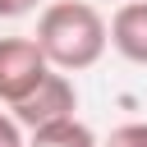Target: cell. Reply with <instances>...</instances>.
Masks as SVG:
<instances>
[{"label": "cell", "instance_id": "6da1fadb", "mask_svg": "<svg viewBox=\"0 0 147 147\" xmlns=\"http://www.w3.org/2000/svg\"><path fill=\"white\" fill-rule=\"evenodd\" d=\"M46 51V60L64 74H78V69H92L106 46H110V23L101 18L96 5L87 0H51L41 14H37V32H32Z\"/></svg>", "mask_w": 147, "mask_h": 147}, {"label": "cell", "instance_id": "7a4b0ae2", "mask_svg": "<svg viewBox=\"0 0 147 147\" xmlns=\"http://www.w3.org/2000/svg\"><path fill=\"white\" fill-rule=\"evenodd\" d=\"M55 64L46 60L37 37H0V106L23 101Z\"/></svg>", "mask_w": 147, "mask_h": 147}, {"label": "cell", "instance_id": "3957f363", "mask_svg": "<svg viewBox=\"0 0 147 147\" xmlns=\"http://www.w3.org/2000/svg\"><path fill=\"white\" fill-rule=\"evenodd\" d=\"M14 115H18V124L32 133V129H41V124H55V119H69L74 110H78V87H74V78L64 74V69H51L23 101H14L9 106Z\"/></svg>", "mask_w": 147, "mask_h": 147}, {"label": "cell", "instance_id": "277c9868", "mask_svg": "<svg viewBox=\"0 0 147 147\" xmlns=\"http://www.w3.org/2000/svg\"><path fill=\"white\" fill-rule=\"evenodd\" d=\"M110 46L129 64L147 69V0H124L110 14Z\"/></svg>", "mask_w": 147, "mask_h": 147}, {"label": "cell", "instance_id": "5b68a950", "mask_svg": "<svg viewBox=\"0 0 147 147\" xmlns=\"http://www.w3.org/2000/svg\"><path fill=\"white\" fill-rule=\"evenodd\" d=\"M28 147H101V138H96L78 115H69V119H55V124L32 129V133H28Z\"/></svg>", "mask_w": 147, "mask_h": 147}, {"label": "cell", "instance_id": "8992f818", "mask_svg": "<svg viewBox=\"0 0 147 147\" xmlns=\"http://www.w3.org/2000/svg\"><path fill=\"white\" fill-rule=\"evenodd\" d=\"M101 147H147V119H129V124L110 129V138Z\"/></svg>", "mask_w": 147, "mask_h": 147}, {"label": "cell", "instance_id": "52a82bcc", "mask_svg": "<svg viewBox=\"0 0 147 147\" xmlns=\"http://www.w3.org/2000/svg\"><path fill=\"white\" fill-rule=\"evenodd\" d=\"M23 133H28V129L18 124V115H14V110H0V147H28Z\"/></svg>", "mask_w": 147, "mask_h": 147}, {"label": "cell", "instance_id": "ba28073f", "mask_svg": "<svg viewBox=\"0 0 147 147\" xmlns=\"http://www.w3.org/2000/svg\"><path fill=\"white\" fill-rule=\"evenodd\" d=\"M41 0H0V18H28Z\"/></svg>", "mask_w": 147, "mask_h": 147}]
</instances>
